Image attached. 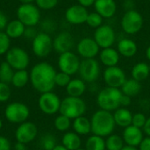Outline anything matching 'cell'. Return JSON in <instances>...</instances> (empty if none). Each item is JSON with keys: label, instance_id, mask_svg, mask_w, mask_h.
I'll list each match as a JSON object with an SVG mask.
<instances>
[{"label": "cell", "instance_id": "1", "mask_svg": "<svg viewBox=\"0 0 150 150\" xmlns=\"http://www.w3.org/2000/svg\"><path fill=\"white\" fill-rule=\"evenodd\" d=\"M54 68L47 62L35 64L29 72L30 83L38 92L45 93L52 91L55 86L54 78L56 75Z\"/></svg>", "mask_w": 150, "mask_h": 150}, {"label": "cell", "instance_id": "2", "mask_svg": "<svg viewBox=\"0 0 150 150\" xmlns=\"http://www.w3.org/2000/svg\"><path fill=\"white\" fill-rule=\"evenodd\" d=\"M91 133L95 135L105 137L112 134L115 128L113 114L105 110L97 111L91 119Z\"/></svg>", "mask_w": 150, "mask_h": 150}, {"label": "cell", "instance_id": "3", "mask_svg": "<svg viewBox=\"0 0 150 150\" xmlns=\"http://www.w3.org/2000/svg\"><path fill=\"white\" fill-rule=\"evenodd\" d=\"M123 93L120 89L106 87L99 91L97 97L98 105L101 110L112 112L120 107V99Z\"/></svg>", "mask_w": 150, "mask_h": 150}, {"label": "cell", "instance_id": "4", "mask_svg": "<svg viewBox=\"0 0 150 150\" xmlns=\"http://www.w3.org/2000/svg\"><path fill=\"white\" fill-rule=\"evenodd\" d=\"M87 106L83 99L76 97L68 96L62 100L60 113L70 120H75L78 117L83 116Z\"/></svg>", "mask_w": 150, "mask_h": 150}, {"label": "cell", "instance_id": "5", "mask_svg": "<svg viewBox=\"0 0 150 150\" xmlns=\"http://www.w3.org/2000/svg\"><path fill=\"white\" fill-rule=\"evenodd\" d=\"M144 24L142 15L136 10L127 11L121 18V28L127 34L134 35L139 33Z\"/></svg>", "mask_w": 150, "mask_h": 150}, {"label": "cell", "instance_id": "6", "mask_svg": "<svg viewBox=\"0 0 150 150\" xmlns=\"http://www.w3.org/2000/svg\"><path fill=\"white\" fill-rule=\"evenodd\" d=\"M6 120L13 124H21L27 121L30 116L29 107L21 102H11L7 105L4 110Z\"/></svg>", "mask_w": 150, "mask_h": 150}, {"label": "cell", "instance_id": "7", "mask_svg": "<svg viewBox=\"0 0 150 150\" xmlns=\"http://www.w3.org/2000/svg\"><path fill=\"white\" fill-rule=\"evenodd\" d=\"M17 18L25 26H35L40 21V11L33 4H21L17 9Z\"/></svg>", "mask_w": 150, "mask_h": 150}, {"label": "cell", "instance_id": "8", "mask_svg": "<svg viewBox=\"0 0 150 150\" xmlns=\"http://www.w3.org/2000/svg\"><path fill=\"white\" fill-rule=\"evenodd\" d=\"M5 54V62L14 70L25 69L30 63L29 54L25 49L21 47H11Z\"/></svg>", "mask_w": 150, "mask_h": 150}, {"label": "cell", "instance_id": "9", "mask_svg": "<svg viewBox=\"0 0 150 150\" xmlns=\"http://www.w3.org/2000/svg\"><path fill=\"white\" fill-rule=\"evenodd\" d=\"M78 74L80 76V78L85 83H95L100 76L99 62L95 58L83 59L80 62Z\"/></svg>", "mask_w": 150, "mask_h": 150}, {"label": "cell", "instance_id": "10", "mask_svg": "<svg viewBox=\"0 0 150 150\" xmlns=\"http://www.w3.org/2000/svg\"><path fill=\"white\" fill-rule=\"evenodd\" d=\"M32 41V49L37 57H47L53 50V39L48 33H38Z\"/></svg>", "mask_w": 150, "mask_h": 150}, {"label": "cell", "instance_id": "11", "mask_svg": "<svg viewBox=\"0 0 150 150\" xmlns=\"http://www.w3.org/2000/svg\"><path fill=\"white\" fill-rule=\"evenodd\" d=\"M62 100L53 91L41 93L38 99V106L40 110L47 115H53L60 111Z\"/></svg>", "mask_w": 150, "mask_h": 150}, {"label": "cell", "instance_id": "12", "mask_svg": "<svg viewBox=\"0 0 150 150\" xmlns=\"http://www.w3.org/2000/svg\"><path fill=\"white\" fill-rule=\"evenodd\" d=\"M81 61L79 57L72 51L61 54L58 58V67L60 71L69 76L78 73Z\"/></svg>", "mask_w": 150, "mask_h": 150}, {"label": "cell", "instance_id": "13", "mask_svg": "<svg viewBox=\"0 0 150 150\" xmlns=\"http://www.w3.org/2000/svg\"><path fill=\"white\" fill-rule=\"evenodd\" d=\"M93 39L102 49L112 47L116 40V33L111 25H102L95 29Z\"/></svg>", "mask_w": 150, "mask_h": 150}, {"label": "cell", "instance_id": "14", "mask_svg": "<svg viewBox=\"0 0 150 150\" xmlns=\"http://www.w3.org/2000/svg\"><path fill=\"white\" fill-rule=\"evenodd\" d=\"M103 78L107 87L118 89H120L127 80L124 70L118 66L106 68L104 71Z\"/></svg>", "mask_w": 150, "mask_h": 150}, {"label": "cell", "instance_id": "15", "mask_svg": "<svg viewBox=\"0 0 150 150\" xmlns=\"http://www.w3.org/2000/svg\"><path fill=\"white\" fill-rule=\"evenodd\" d=\"M38 135L36 125L30 121H25L18 125L15 132V138L18 142L27 144L32 142Z\"/></svg>", "mask_w": 150, "mask_h": 150}, {"label": "cell", "instance_id": "16", "mask_svg": "<svg viewBox=\"0 0 150 150\" xmlns=\"http://www.w3.org/2000/svg\"><path fill=\"white\" fill-rule=\"evenodd\" d=\"M76 51L83 59H92L99 54L100 47L93 38L85 37L78 41L76 45Z\"/></svg>", "mask_w": 150, "mask_h": 150}, {"label": "cell", "instance_id": "17", "mask_svg": "<svg viewBox=\"0 0 150 150\" xmlns=\"http://www.w3.org/2000/svg\"><path fill=\"white\" fill-rule=\"evenodd\" d=\"M89 11L87 8L78 4L69 6L65 11V19L71 25H82L86 23Z\"/></svg>", "mask_w": 150, "mask_h": 150}, {"label": "cell", "instance_id": "18", "mask_svg": "<svg viewBox=\"0 0 150 150\" xmlns=\"http://www.w3.org/2000/svg\"><path fill=\"white\" fill-rule=\"evenodd\" d=\"M74 45V38L71 33L67 31L61 32L53 40V49L60 54L71 51Z\"/></svg>", "mask_w": 150, "mask_h": 150}, {"label": "cell", "instance_id": "19", "mask_svg": "<svg viewBox=\"0 0 150 150\" xmlns=\"http://www.w3.org/2000/svg\"><path fill=\"white\" fill-rule=\"evenodd\" d=\"M122 138L127 145L137 148L144 139L142 129L131 125L124 129Z\"/></svg>", "mask_w": 150, "mask_h": 150}, {"label": "cell", "instance_id": "20", "mask_svg": "<svg viewBox=\"0 0 150 150\" xmlns=\"http://www.w3.org/2000/svg\"><path fill=\"white\" fill-rule=\"evenodd\" d=\"M94 8L103 18H111L117 11V4L115 0H96Z\"/></svg>", "mask_w": 150, "mask_h": 150}, {"label": "cell", "instance_id": "21", "mask_svg": "<svg viewBox=\"0 0 150 150\" xmlns=\"http://www.w3.org/2000/svg\"><path fill=\"white\" fill-rule=\"evenodd\" d=\"M117 50L120 55L127 58H131L136 54L138 51V46L132 39L123 38L119 40L117 44Z\"/></svg>", "mask_w": 150, "mask_h": 150}, {"label": "cell", "instance_id": "22", "mask_svg": "<svg viewBox=\"0 0 150 150\" xmlns=\"http://www.w3.org/2000/svg\"><path fill=\"white\" fill-rule=\"evenodd\" d=\"M120 56L118 50L112 47L103 48L99 52V59L103 65L106 68L108 67H114L117 66L120 62Z\"/></svg>", "mask_w": 150, "mask_h": 150}, {"label": "cell", "instance_id": "23", "mask_svg": "<svg viewBox=\"0 0 150 150\" xmlns=\"http://www.w3.org/2000/svg\"><path fill=\"white\" fill-rule=\"evenodd\" d=\"M113 118H114L115 124L120 127L126 128L132 125L133 114L127 108L120 107L119 109H117L113 113Z\"/></svg>", "mask_w": 150, "mask_h": 150}, {"label": "cell", "instance_id": "24", "mask_svg": "<svg viewBox=\"0 0 150 150\" xmlns=\"http://www.w3.org/2000/svg\"><path fill=\"white\" fill-rule=\"evenodd\" d=\"M86 91V83L81 78L71 79L69 83L66 87L68 96L81 98V96Z\"/></svg>", "mask_w": 150, "mask_h": 150}, {"label": "cell", "instance_id": "25", "mask_svg": "<svg viewBox=\"0 0 150 150\" xmlns=\"http://www.w3.org/2000/svg\"><path fill=\"white\" fill-rule=\"evenodd\" d=\"M25 27L26 26L17 18L8 22L4 33L10 39H17L23 36Z\"/></svg>", "mask_w": 150, "mask_h": 150}, {"label": "cell", "instance_id": "26", "mask_svg": "<svg viewBox=\"0 0 150 150\" xmlns=\"http://www.w3.org/2000/svg\"><path fill=\"white\" fill-rule=\"evenodd\" d=\"M82 141L80 135L75 132H67L62 139V145L69 150H77L81 149Z\"/></svg>", "mask_w": 150, "mask_h": 150}, {"label": "cell", "instance_id": "27", "mask_svg": "<svg viewBox=\"0 0 150 150\" xmlns=\"http://www.w3.org/2000/svg\"><path fill=\"white\" fill-rule=\"evenodd\" d=\"M74 132L79 135H86L91 132V120L87 119L84 116L78 117L74 120L72 124Z\"/></svg>", "mask_w": 150, "mask_h": 150}, {"label": "cell", "instance_id": "28", "mask_svg": "<svg viewBox=\"0 0 150 150\" xmlns=\"http://www.w3.org/2000/svg\"><path fill=\"white\" fill-rule=\"evenodd\" d=\"M132 78L138 82L145 81L150 76L149 65L146 62H141L136 64L132 69Z\"/></svg>", "mask_w": 150, "mask_h": 150}, {"label": "cell", "instance_id": "29", "mask_svg": "<svg viewBox=\"0 0 150 150\" xmlns=\"http://www.w3.org/2000/svg\"><path fill=\"white\" fill-rule=\"evenodd\" d=\"M120 90L124 95L133 98L139 95V93L142 91V84L140 82L134 80V78H130L126 80Z\"/></svg>", "mask_w": 150, "mask_h": 150}, {"label": "cell", "instance_id": "30", "mask_svg": "<svg viewBox=\"0 0 150 150\" xmlns=\"http://www.w3.org/2000/svg\"><path fill=\"white\" fill-rule=\"evenodd\" d=\"M28 82H30L29 73L26 71V69H22V70H15L11 83L15 88L21 89L24 88L28 83Z\"/></svg>", "mask_w": 150, "mask_h": 150}, {"label": "cell", "instance_id": "31", "mask_svg": "<svg viewBox=\"0 0 150 150\" xmlns=\"http://www.w3.org/2000/svg\"><path fill=\"white\" fill-rule=\"evenodd\" d=\"M105 141L103 137L93 134L85 142V150H105Z\"/></svg>", "mask_w": 150, "mask_h": 150}, {"label": "cell", "instance_id": "32", "mask_svg": "<svg viewBox=\"0 0 150 150\" xmlns=\"http://www.w3.org/2000/svg\"><path fill=\"white\" fill-rule=\"evenodd\" d=\"M125 142L123 141V138L118 134H111L107 136V139L105 141V148L107 150H121Z\"/></svg>", "mask_w": 150, "mask_h": 150}, {"label": "cell", "instance_id": "33", "mask_svg": "<svg viewBox=\"0 0 150 150\" xmlns=\"http://www.w3.org/2000/svg\"><path fill=\"white\" fill-rule=\"evenodd\" d=\"M15 70L6 62H3L0 64V82L10 83H11Z\"/></svg>", "mask_w": 150, "mask_h": 150}, {"label": "cell", "instance_id": "34", "mask_svg": "<svg viewBox=\"0 0 150 150\" xmlns=\"http://www.w3.org/2000/svg\"><path fill=\"white\" fill-rule=\"evenodd\" d=\"M71 120L64 115L60 114L54 120V125L56 130L59 132H67L71 126Z\"/></svg>", "mask_w": 150, "mask_h": 150}, {"label": "cell", "instance_id": "35", "mask_svg": "<svg viewBox=\"0 0 150 150\" xmlns=\"http://www.w3.org/2000/svg\"><path fill=\"white\" fill-rule=\"evenodd\" d=\"M55 137L51 134H46L42 135L40 140V146L43 150H53L57 145Z\"/></svg>", "mask_w": 150, "mask_h": 150}, {"label": "cell", "instance_id": "36", "mask_svg": "<svg viewBox=\"0 0 150 150\" xmlns=\"http://www.w3.org/2000/svg\"><path fill=\"white\" fill-rule=\"evenodd\" d=\"M104 18L96 11L93 12H89L87 19H86V24L93 29H97L98 27L101 26L103 25Z\"/></svg>", "mask_w": 150, "mask_h": 150}, {"label": "cell", "instance_id": "37", "mask_svg": "<svg viewBox=\"0 0 150 150\" xmlns=\"http://www.w3.org/2000/svg\"><path fill=\"white\" fill-rule=\"evenodd\" d=\"M71 76L64 73V72H57L55 75V78H54V83L56 86L59 87H67V85L69 83V82L71 81Z\"/></svg>", "mask_w": 150, "mask_h": 150}, {"label": "cell", "instance_id": "38", "mask_svg": "<svg viewBox=\"0 0 150 150\" xmlns=\"http://www.w3.org/2000/svg\"><path fill=\"white\" fill-rule=\"evenodd\" d=\"M11 39L8 35L4 33L0 32V55L5 54L9 49L11 48Z\"/></svg>", "mask_w": 150, "mask_h": 150}, {"label": "cell", "instance_id": "39", "mask_svg": "<svg viewBox=\"0 0 150 150\" xmlns=\"http://www.w3.org/2000/svg\"><path fill=\"white\" fill-rule=\"evenodd\" d=\"M59 0H35V4L40 10H52L54 9Z\"/></svg>", "mask_w": 150, "mask_h": 150}, {"label": "cell", "instance_id": "40", "mask_svg": "<svg viewBox=\"0 0 150 150\" xmlns=\"http://www.w3.org/2000/svg\"><path fill=\"white\" fill-rule=\"evenodd\" d=\"M11 98V89L8 83L0 82V103H5Z\"/></svg>", "mask_w": 150, "mask_h": 150}, {"label": "cell", "instance_id": "41", "mask_svg": "<svg viewBox=\"0 0 150 150\" xmlns=\"http://www.w3.org/2000/svg\"><path fill=\"white\" fill-rule=\"evenodd\" d=\"M146 121H147V118L143 113L137 112V113L133 114V119H132V125L133 126L142 129L143 127L145 126Z\"/></svg>", "mask_w": 150, "mask_h": 150}, {"label": "cell", "instance_id": "42", "mask_svg": "<svg viewBox=\"0 0 150 150\" xmlns=\"http://www.w3.org/2000/svg\"><path fill=\"white\" fill-rule=\"evenodd\" d=\"M41 25H42V28L44 30V33H48V34H49V33H52L55 29V27H56L55 23L53 21V19H50V18L45 19L41 23Z\"/></svg>", "mask_w": 150, "mask_h": 150}, {"label": "cell", "instance_id": "43", "mask_svg": "<svg viewBox=\"0 0 150 150\" xmlns=\"http://www.w3.org/2000/svg\"><path fill=\"white\" fill-rule=\"evenodd\" d=\"M37 34H38V33L34 29V26H26L25 29V32H24L23 36L25 39H28V40H33Z\"/></svg>", "mask_w": 150, "mask_h": 150}, {"label": "cell", "instance_id": "44", "mask_svg": "<svg viewBox=\"0 0 150 150\" xmlns=\"http://www.w3.org/2000/svg\"><path fill=\"white\" fill-rule=\"evenodd\" d=\"M11 145L10 141L4 137L0 135V150H11Z\"/></svg>", "mask_w": 150, "mask_h": 150}, {"label": "cell", "instance_id": "45", "mask_svg": "<svg viewBox=\"0 0 150 150\" xmlns=\"http://www.w3.org/2000/svg\"><path fill=\"white\" fill-rule=\"evenodd\" d=\"M7 24H8V19H7L6 15L3 11H0V32L5 29Z\"/></svg>", "mask_w": 150, "mask_h": 150}, {"label": "cell", "instance_id": "46", "mask_svg": "<svg viewBox=\"0 0 150 150\" xmlns=\"http://www.w3.org/2000/svg\"><path fill=\"white\" fill-rule=\"evenodd\" d=\"M139 150H150V137H146L143 139L139 146Z\"/></svg>", "mask_w": 150, "mask_h": 150}, {"label": "cell", "instance_id": "47", "mask_svg": "<svg viewBox=\"0 0 150 150\" xmlns=\"http://www.w3.org/2000/svg\"><path fill=\"white\" fill-rule=\"evenodd\" d=\"M123 6L124 9L126 10V11H131V10H134V0H125L123 2Z\"/></svg>", "mask_w": 150, "mask_h": 150}, {"label": "cell", "instance_id": "48", "mask_svg": "<svg viewBox=\"0 0 150 150\" xmlns=\"http://www.w3.org/2000/svg\"><path fill=\"white\" fill-rule=\"evenodd\" d=\"M131 104V98L127 96V95H122L121 99H120V106L127 107Z\"/></svg>", "mask_w": 150, "mask_h": 150}, {"label": "cell", "instance_id": "49", "mask_svg": "<svg viewBox=\"0 0 150 150\" xmlns=\"http://www.w3.org/2000/svg\"><path fill=\"white\" fill-rule=\"evenodd\" d=\"M95 1L96 0H77L78 4L85 8H88V7H91L92 5H94L95 4Z\"/></svg>", "mask_w": 150, "mask_h": 150}, {"label": "cell", "instance_id": "50", "mask_svg": "<svg viewBox=\"0 0 150 150\" xmlns=\"http://www.w3.org/2000/svg\"><path fill=\"white\" fill-rule=\"evenodd\" d=\"M142 129H143L144 133H145L149 137H150V117L147 119V121H146V123H145V126L143 127Z\"/></svg>", "mask_w": 150, "mask_h": 150}, {"label": "cell", "instance_id": "51", "mask_svg": "<svg viewBox=\"0 0 150 150\" xmlns=\"http://www.w3.org/2000/svg\"><path fill=\"white\" fill-rule=\"evenodd\" d=\"M13 150H27L26 148V144H24V143H21V142H16L15 145H14V148Z\"/></svg>", "mask_w": 150, "mask_h": 150}, {"label": "cell", "instance_id": "52", "mask_svg": "<svg viewBox=\"0 0 150 150\" xmlns=\"http://www.w3.org/2000/svg\"><path fill=\"white\" fill-rule=\"evenodd\" d=\"M121 150H139L136 147H132V146H128V145H127V146H124L123 147V149Z\"/></svg>", "mask_w": 150, "mask_h": 150}, {"label": "cell", "instance_id": "53", "mask_svg": "<svg viewBox=\"0 0 150 150\" xmlns=\"http://www.w3.org/2000/svg\"><path fill=\"white\" fill-rule=\"evenodd\" d=\"M53 150H69L68 149H66L63 145H56Z\"/></svg>", "mask_w": 150, "mask_h": 150}, {"label": "cell", "instance_id": "54", "mask_svg": "<svg viewBox=\"0 0 150 150\" xmlns=\"http://www.w3.org/2000/svg\"><path fill=\"white\" fill-rule=\"evenodd\" d=\"M146 57L149 61H150V45L146 49Z\"/></svg>", "mask_w": 150, "mask_h": 150}, {"label": "cell", "instance_id": "55", "mask_svg": "<svg viewBox=\"0 0 150 150\" xmlns=\"http://www.w3.org/2000/svg\"><path fill=\"white\" fill-rule=\"evenodd\" d=\"M21 4H32L35 0H18Z\"/></svg>", "mask_w": 150, "mask_h": 150}, {"label": "cell", "instance_id": "56", "mask_svg": "<svg viewBox=\"0 0 150 150\" xmlns=\"http://www.w3.org/2000/svg\"><path fill=\"white\" fill-rule=\"evenodd\" d=\"M2 127H3V121H2V120L0 119V130L2 129Z\"/></svg>", "mask_w": 150, "mask_h": 150}, {"label": "cell", "instance_id": "57", "mask_svg": "<svg viewBox=\"0 0 150 150\" xmlns=\"http://www.w3.org/2000/svg\"><path fill=\"white\" fill-rule=\"evenodd\" d=\"M77 150H85V149H77Z\"/></svg>", "mask_w": 150, "mask_h": 150}, {"label": "cell", "instance_id": "58", "mask_svg": "<svg viewBox=\"0 0 150 150\" xmlns=\"http://www.w3.org/2000/svg\"><path fill=\"white\" fill-rule=\"evenodd\" d=\"M69 1H73V0H69Z\"/></svg>", "mask_w": 150, "mask_h": 150}, {"label": "cell", "instance_id": "59", "mask_svg": "<svg viewBox=\"0 0 150 150\" xmlns=\"http://www.w3.org/2000/svg\"><path fill=\"white\" fill-rule=\"evenodd\" d=\"M149 69H150V65H149Z\"/></svg>", "mask_w": 150, "mask_h": 150}]
</instances>
